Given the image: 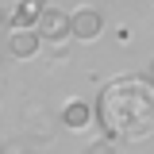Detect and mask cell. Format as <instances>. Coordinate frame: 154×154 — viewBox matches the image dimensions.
Here are the masks:
<instances>
[{"mask_svg": "<svg viewBox=\"0 0 154 154\" xmlns=\"http://www.w3.org/2000/svg\"><path fill=\"white\" fill-rule=\"evenodd\" d=\"M38 46H42L38 27H12V35H8V54H12V58L31 62V58L38 54Z\"/></svg>", "mask_w": 154, "mask_h": 154, "instance_id": "3957f363", "label": "cell"}, {"mask_svg": "<svg viewBox=\"0 0 154 154\" xmlns=\"http://www.w3.org/2000/svg\"><path fill=\"white\" fill-rule=\"evenodd\" d=\"M150 4H154V0H150Z\"/></svg>", "mask_w": 154, "mask_h": 154, "instance_id": "7c38bea8", "label": "cell"}, {"mask_svg": "<svg viewBox=\"0 0 154 154\" xmlns=\"http://www.w3.org/2000/svg\"><path fill=\"white\" fill-rule=\"evenodd\" d=\"M150 81H154V62H150Z\"/></svg>", "mask_w": 154, "mask_h": 154, "instance_id": "30bf717a", "label": "cell"}, {"mask_svg": "<svg viewBox=\"0 0 154 154\" xmlns=\"http://www.w3.org/2000/svg\"><path fill=\"white\" fill-rule=\"evenodd\" d=\"M93 119H96V108L89 100H66L62 112H58V123H62L66 131H85Z\"/></svg>", "mask_w": 154, "mask_h": 154, "instance_id": "5b68a950", "label": "cell"}, {"mask_svg": "<svg viewBox=\"0 0 154 154\" xmlns=\"http://www.w3.org/2000/svg\"><path fill=\"white\" fill-rule=\"evenodd\" d=\"M35 119H38V139H50V127H46V123H50V116H42V112H38Z\"/></svg>", "mask_w": 154, "mask_h": 154, "instance_id": "ba28073f", "label": "cell"}, {"mask_svg": "<svg viewBox=\"0 0 154 154\" xmlns=\"http://www.w3.org/2000/svg\"><path fill=\"white\" fill-rule=\"evenodd\" d=\"M69 19H73V38L77 42H96L100 31H104V16L96 8H77V12H69Z\"/></svg>", "mask_w": 154, "mask_h": 154, "instance_id": "277c9868", "label": "cell"}, {"mask_svg": "<svg viewBox=\"0 0 154 154\" xmlns=\"http://www.w3.org/2000/svg\"><path fill=\"white\" fill-rule=\"evenodd\" d=\"M38 35H42V42H50V46L62 50L73 38V19L66 16V12H58V8H46L42 19H38Z\"/></svg>", "mask_w": 154, "mask_h": 154, "instance_id": "7a4b0ae2", "label": "cell"}, {"mask_svg": "<svg viewBox=\"0 0 154 154\" xmlns=\"http://www.w3.org/2000/svg\"><path fill=\"white\" fill-rule=\"evenodd\" d=\"M4 23H8V16H4V12H0V27H4Z\"/></svg>", "mask_w": 154, "mask_h": 154, "instance_id": "9c48e42d", "label": "cell"}, {"mask_svg": "<svg viewBox=\"0 0 154 154\" xmlns=\"http://www.w3.org/2000/svg\"><path fill=\"white\" fill-rule=\"evenodd\" d=\"M119 150V139H112V135H104V139H93L89 146H85V154H116Z\"/></svg>", "mask_w": 154, "mask_h": 154, "instance_id": "52a82bcc", "label": "cell"}, {"mask_svg": "<svg viewBox=\"0 0 154 154\" xmlns=\"http://www.w3.org/2000/svg\"><path fill=\"white\" fill-rule=\"evenodd\" d=\"M96 123L119 143H143L154 135V81L150 77H116L96 93Z\"/></svg>", "mask_w": 154, "mask_h": 154, "instance_id": "6da1fadb", "label": "cell"}, {"mask_svg": "<svg viewBox=\"0 0 154 154\" xmlns=\"http://www.w3.org/2000/svg\"><path fill=\"white\" fill-rule=\"evenodd\" d=\"M8 154H19V150H16V146H12V150H8Z\"/></svg>", "mask_w": 154, "mask_h": 154, "instance_id": "8fae6325", "label": "cell"}, {"mask_svg": "<svg viewBox=\"0 0 154 154\" xmlns=\"http://www.w3.org/2000/svg\"><path fill=\"white\" fill-rule=\"evenodd\" d=\"M42 12H46L42 0H19L16 8L8 12V27H38Z\"/></svg>", "mask_w": 154, "mask_h": 154, "instance_id": "8992f818", "label": "cell"}]
</instances>
